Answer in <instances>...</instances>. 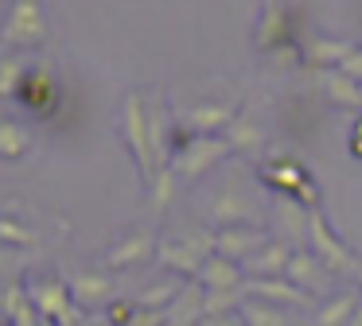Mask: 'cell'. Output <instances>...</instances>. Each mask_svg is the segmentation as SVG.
<instances>
[{"label": "cell", "mask_w": 362, "mask_h": 326, "mask_svg": "<svg viewBox=\"0 0 362 326\" xmlns=\"http://www.w3.org/2000/svg\"><path fill=\"white\" fill-rule=\"evenodd\" d=\"M4 43L8 47H35L47 35V12H43V0H12L8 20H4Z\"/></svg>", "instance_id": "cell-1"}, {"label": "cell", "mask_w": 362, "mask_h": 326, "mask_svg": "<svg viewBox=\"0 0 362 326\" xmlns=\"http://www.w3.org/2000/svg\"><path fill=\"white\" fill-rule=\"evenodd\" d=\"M354 47L351 43H335V39H312L308 43V59H335V62H346Z\"/></svg>", "instance_id": "cell-3"}, {"label": "cell", "mask_w": 362, "mask_h": 326, "mask_svg": "<svg viewBox=\"0 0 362 326\" xmlns=\"http://www.w3.org/2000/svg\"><path fill=\"white\" fill-rule=\"evenodd\" d=\"M0 144H4V152H20V147H24V136H20V128H12V124H0Z\"/></svg>", "instance_id": "cell-5"}, {"label": "cell", "mask_w": 362, "mask_h": 326, "mask_svg": "<svg viewBox=\"0 0 362 326\" xmlns=\"http://www.w3.org/2000/svg\"><path fill=\"white\" fill-rule=\"evenodd\" d=\"M296 12H292L288 4H269L265 16H261L257 23V43L265 47V51H276V47H292L296 43Z\"/></svg>", "instance_id": "cell-2"}, {"label": "cell", "mask_w": 362, "mask_h": 326, "mask_svg": "<svg viewBox=\"0 0 362 326\" xmlns=\"http://www.w3.org/2000/svg\"><path fill=\"white\" fill-rule=\"evenodd\" d=\"M191 121L195 124H218V121H226V109H203V113H195Z\"/></svg>", "instance_id": "cell-6"}, {"label": "cell", "mask_w": 362, "mask_h": 326, "mask_svg": "<svg viewBox=\"0 0 362 326\" xmlns=\"http://www.w3.org/2000/svg\"><path fill=\"white\" fill-rule=\"evenodd\" d=\"M20 62H4V66H0V93H4V97H8V93H20V85H24V78H20Z\"/></svg>", "instance_id": "cell-4"}, {"label": "cell", "mask_w": 362, "mask_h": 326, "mask_svg": "<svg viewBox=\"0 0 362 326\" xmlns=\"http://www.w3.org/2000/svg\"><path fill=\"white\" fill-rule=\"evenodd\" d=\"M346 78H362V51H351V59L343 62Z\"/></svg>", "instance_id": "cell-7"}]
</instances>
